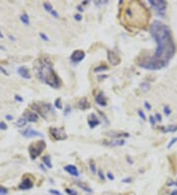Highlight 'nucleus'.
<instances>
[{
  "label": "nucleus",
  "instance_id": "nucleus-1",
  "mask_svg": "<svg viewBox=\"0 0 177 195\" xmlns=\"http://www.w3.org/2000/svg\"><path fill=\"white\" fill-rule=\"evenodd\" d=\"M150 35L157 42V49L152 57H139L137 63L147 70H159L168 65L176 52L171 30L165 24L155 20L150 25Z\"/></svg>",
  "mask_w": 177,
  "mask_h": 195
},
{
  "label": "nucleus",
  "instance_id": "nucleus-2",
  "mask_svg": "<svg viewBox=\"0 0 177 195\" xmlns=\"http://www.w3.org/2000/svg\"><path fill=\"white\" fill-rule=\"evenodd\" d=\"M123 7L120 10L121 22L125 26L144 28L150 20V13L140 1L120 2Z\"/></svg>",
  "mask_w": 177,
  "mask_h": 195
},
{
  "label": "nucleus",
  "instance_id": "nucleus-3",
  "mask_svg": "<svg viewBox=\"0 0 177 195\" xmlns=\"http://www.w3.org/2000/svg\"><path fill=\"white\" fill-rule=\"evenodd\" d=\"M35 74L40 81L53 89H59L62 85V82L56 72L53 69L52 61L48 57L42 56L35 61Z\"/></svg>",
  "mask_w": 177,
  "mask_h": 195
},
{
  "label": "nucleus",
  "instance_id": "nucleus-4",
  "mask_svg": "<svg viewBox=\"0 0 177 195\" xmlns=\"http://www.w3.org/2000/svg\"><path fill=\"white\" fill-rule=\"evenodd\" d=\"M30 107L33 108V112H37L46 120H52V118L55 116V112H54L53 107H52V105H50V103H32Z\"/></svg>",
  "mask_w": 177,
  "mask_h": 195
},
{
  "label": "nucleus",
  "instance_id": "nucleus-5",
  "mask_svg": "<svg viewBox=\"0 0 177 195\" xmlns=\"http://www.w3.org/2000/svg\"><path fill=\"white\" fill-rule=\"evenodd\" d=\"M46 148V144L44 141H35L33 143L31 144L29 146V154H30V157L32 160H35L37 157H39L42 155V153L45 150Z\"/></svg>",
  "mask_w": 177,
  "mask_h": 195
},
{
  "label": "nucleus",
  "instance_id": "nucleus-6",
  "mask_svg": "<svg viewBox=\"0 0 177 195\" xmlns=\"http://www.w3.org/2000/svg\"><path fill=\"white\" fill-rule=\"evenodd\" d=\"M49 133L56 141H63L67 138V134L63 127H50Z\"/></svg>",
  "mask_w": 177,
  "mask_h": 195
},
{
  "label": "nucleus",
  "instance_id": "nucleus-7",
  "mask_svg": "<svg viewBox=\"0 0 177 195\" xmlns=\"http://www.w3.org/2000/svg\"><path fill=\"white\" fill-rule=\"evenodd\" d=\"M150 4L157 13L163 14L166 10L167 3L163 0H149Z\"/></svg>",
  "mask_w": 177,
  "mask_h": 195
},
{
  "label": "nucleus",
  "instance_id": "nucleus-8",
  "mask_svg": "<svg viewBox=\"0 0 177 195\" xmlns=\"http://www.w3.org/2000/svg\"><path fill=\"white\" fill-rule=\"evenodd\" d=\"M85 56H86L85 52H84L83 50L78 49V50H75V51L71 54L70 58L73 63H79V62H81L84 58H85Z\"/></svg>",
  "mask_w": 177,
  "mask_h": 195
},
{
  "label": "nucleus",
  "instance_id": "nucleus-9",
  "mask_svg": "<svg viewBox=\"0 0 177 195\" xmlns=\"http://www.w3.org/2000/svg\"><path fill=\"white\" fill-rule=\"evenodd\" d=\"M24 137H27V138H32V137H44V134L40 133V132L37 131V130H33L32 127H28L26 130H24L22 132Z\"/></svg>",
  "mask_w": 177,
  "mask_h": 195
},
{
  "label": "nucleus",
  "instance_id": "nucleus-10",
  "mask_svg": "<svg viewBox=\"0 0 177 195\" xmlns=\"http://www.w3.org/2000/svg\"><path fill=\"white\" fill-rule=\"evenodd\" d=\"M33 186V181L32 179L28 177H25L23 179V181L21 182L20 185H19V188L21 190H29L31 189Z\"/></svg>",
  "mask_w": 177,
  "mask_h": 195
},
{
  "label": "nucleus",
  "instance_id": "nucleus-11",
  "mask_svg": "<svg viewBox=\"0 0 177 195\" xmlns=\"http://www.w3.org/2000/svg\"><path fill=\"white\" fill-rule=\"evenodd\" d=\"M24 117L29 122H37L39 120V114L35 112H32V110H26L24 112Z\"/></svg>",
  "mask_w": 177,
  "mask_h": 195
},
{
  "label": "nucleus",
  "instance_id": "nucleus-12",
  "mask_svg": "<svg viewBox=\"0 0 177 195\" xmlns=\"http://www.w3.org/2000/svg\"><path fill=\"white\" fill-rule=\"evenodd\" d=\"M17 71H18L19 75H20L24 79H27V80H29V79L32 78L31 72H30V70H29L28 67H26V66H20Z\"/></svg>",
  "mask_w": 177,
  "mask_h": 195
},
{
  "label": "nucleus",
  "instance_id": "nucleus-13",
  "mask_svg": "<svg viewBox=\"0 0 177 195\" xmlns=\"http://www.w3.org/2000/svg\"><path fill=\"white\" fill-rule=\"evenodd\" d=\"M107 57H108L109 62L112 63L113 65L119 64V62L121 61L120 57H119L114 51H111V50H108V51H107Z\"/></svg>",
  "mask_w": 177,
  "mask_h": 195
},
{
  "label": "nucleus",
  "instance_id": "nucleus-14",
  "mask_svg": "<svg viewBox=\"0 0 177 195\" xmlns=\"http://www.w3.org/2000/svg\"><path fill=\"white\" fill-rule=\"evenodd\" d=\"M44 8L45 9V11L48 12L52 17H54V18H59L58 12H57L56 10H54L53 7H52V5H51V3H49V2H44Z\"/></svg>",
  "mask_w": 177,
  "mask_h": 195
},
{
  "label": "nucleus",
  "instance_id": "nucleus-15",
  "mask_svg": "<svg viewBox=\"0 0 177 195\" xmlns=\"http://www.w3.org/2000/svg\"><path fill=\"white\" fill-rule=\"evenodd\" d=\"M95 102H97V105H100V107H105V105H107L106 99H105V97H104L103 92L99 91V92L97 94V96H95Z\"/></svg>",
  "mask_w": 177,
  "mask_h": 195
},
{
  "label": "nucleus",
  "instance_id": "nucleus-16",
  "mask_svg": "<svg viewBox=\"0 0 177 195\" xmlns=\"http://www.w3.org/2000/svg\"><path fill=\"white\" fill-rule=\"evenodd\" d=\"M64 170L68 172L69 174L73 175V177H79V170L77 167H75L74 165H68L64 167Z\"/></svg>",
  "mask_w": 177,
  "mask_h": 195
},
{
  "label": "nucleus",
  "instance_id": "nucleus-17",
  "mask_svg": "<svg viewBox=\"0 0 177 195\" xmlns=\"http://www.w3.org/2000/svg\"><path fill=\"white\" fill-rule=\"evenodd\" d=\"M100 123L99 119L97 118V116H95V114H92L90 115V117H88V124L90 125L91 128H95V126H97Z\"/></svg>",
  "mask_w": 177,
  "mask_h": 195
},
{
  "label": "nucleus",
  "instance_id": "nucleus-18",
  "mask_svg": "<svg viewBox=\"0 0 177 195\" xmlns=\"http://www.w3.org/2000/svg\"><path fill=\"white\" fill-rule=\"evenodd\" d=\"M78 107L80 108L81 110H86V109H88V108L91 107V105H90V103H88V101L87 100V99L83 98L78 102Z\"/></svg>",
  "mask_w": 177,
  "mask_h": 195
},
{
  "label": "nucleus",
  "instance_id": "nucleus-19",
  "mask_svg": "<svg viewBox=\"0 0 177 195\" xmlns=\"http://www.w3.org/2000/svg\"><path fill=\"white\" fill-rule=\"evenodd\" d=\"M106 135L110 137H115V138H120V137H129V133L127 132H119V131H108L106 132Z\"/></svg>",
  "mask_w": 177,
  "mask_h": 195
},
{
  "label": "nucleus",
  "instance_id": "nucleus-20",
  "mask_svg": "<svg viewBox=\"0 0 177 195\" xmlns=\"http://www.w3.org/2000/svg\"><path fill=\"white\" fill-rule=\"evenodd\" d=\"M105 145L110 146V147H118V146H123L125 144V141L120 140V139H117V140L111 141V142H105Z\"/></svg>",
  "mask_w": 177,
  "mask_h": 195
},
{
  "label": "nucleus",
  "instance_id": "nucleus-21",
  "mask_svg": "<svg viewBox=\"0 0 177 195\" xmlns=\"http://www.w3.org/2000/svg\"><path fill=\"white\" fill-rule=\"evenodd\" d=\"M76 182V184L78 185L79 187H80L81 189H83L84 191H87V192H93V190H92V188H91L88 185H87L85 183V182H82V181H75Z\"/></svg>",
  "mask_w": 177,
  "mask_h": 195
},
{
  "label": "nucleus",
  "instance_id": "nucleus-22",
  "mask_svg": "<svg viewBox=\"0 0 177 195\" xmlns=\"http://www.w3.org/2000/svg\"><path fill=\"white\" fill-rule=\"evenodd\" d=\"M161 130L162 132H164V133H168V132H175L177 131V125H169V126L167 127H161Z\"/></svg>",
  "mask_w": 177,
  "mask_h": 195
},
{
  "label": "nucleus",
  "instance_id": "nucleus-23",
  "mask_svg": "<svg viewBox=\"0 0 177 195\" xmlns=\"http://www.w3.org/2000/svg\"><path fill=\"white\" fill-rule=\"evenodd\" d=\"M20 19H21V21H22V23L24 24V25L30 26L31 22H30V18H29V16H28L27 13H24L23 15H21Z\"/></svg>",
  "mask_w": 177,
  "mask_h": 195
},
{
  "label": "nucleus",
  "instance_id": "nucleus-24",
  "mask_svg": "<svg viewBox=\"0 0 177 195\" xmlns=\"http://www.w3.org/2000/svg\"><path fill=\"white\" fill-rule=\"evenodd\" d=\"M108 70V67L106 66V65H104V64H100V65H99V66H97L95 68V73H100V72H104V71H107Z\"/></svg>",
  "mask_w": 177,
  "mask_h": 195
},
{
  "label": "nucleus",
  "instance_id": "nucleus-25",
  "mask_svg": "<svg viewBox=\"0 0 177 195\" xmlns=\"http://www.w3.org/2000/svg\"><path fill=\"white\" fill-rule=\"evenodd\" d=\"M42 162L45 164V166H46L48 168H52V163H51V159H50L49 156H44V157H42Z\"/></svg>",
  "mask_w": 177,
  "mask_h": 195
},
{
  "label": "nucleus",
  "instance_id": "nucleus-26",
  "mask_svg": "<svg viewBox=\"0 0 177 195\" xmlns=\"http://www.w3.org/2000/svg\"><path fill=\"white\" fill-rule=\"evenodd\" d=\"M27 123H28L27 119H26L25 117H21V118H19L18 121L16 122V125L18 127H25L26 125H27Z\"/></svg>",
  "mask_w": 177,
  "mask_h": 195
},
{
  "label": "nucleus",
  "instance_id": "nucleus-27",
  "mask_svg": "<svg viewBox=\"0 0 177 195\" xmlns=\"http://www.w3.org/2000/svg\"><path fill=\"white\" fill-rule=\"evenodd\" d=\"M88 167H90V170L91 172L93 173H97V166H95V163L94 160H90V162H88Z\"/></svg>",
  "mask_w": 177,
  "mask_h": 195
},
{
  "label": "nucleus",
  "instance_id": "nucleus-28",
  "mask_svg": "<svg viewBox=\"0 0 177 195\" xmlns=\"http://www.w3.org/2000/svg\"><path fill=\"white\" fill-rule=\"evenodd\" d=\"M54 105H55V107L57 109H62L63 108V105H62V103H61V99L58 98L55 100V103H54Z\"/></svg>",
  "mask_w": 177,
  "mask_h": 195
},
{
  "label": "nucleus",
  "instance_id": "nucleus-29",
  "mask_svg": "<svg viewBox=\"0 0 177 195\" xmlns=\"http://www.w3.org/2000/svg\"><path fill=\"white\" fill-rule=\"evenodd\" d=\"M141 88H142L144 91H149L150 88V85L149 82H144V83L141 84Z\"/></svg>",
  "mask_w": 177,
  "mask_h": 195
},
{
  "label": "nucleus",
  "instance_id": "nucleus-30",
  "mask_svg": "<svg viewBox=\"0 0 177 195\" xmlns=\"http://www.w3.org/2000/svg\"><path fill=\"white\" fill-rule=\"evenodd\" d=\"M65 191L68 195H79V193L76 191V190H73V189H70V188H66Z\"/></svg>",
  "mask_w": 177,
  "mask_h": 195
},
{
  "label": "nucleus",
  "instance_id": "nucleus-31",
  "mask_svg": "<svg viewBox=\"0 0 177 195\" xmlns=\"http://www.w3.org/2000/svg\"><path fill=\"white\" fill-rule=\"evenodd\" d=\"M6 194H8V189L0 185V195H6Z\"/></svg>",
  "mask_w": 177,
  "mask_h": 195
},
{
  "label": "nucleus",
  "instance_id": "nucleus-32",
  "mask_svg": "<svg viewBox=\"0 0 177 195\" xmlns=\"http://www.w3.org/2000/svg\"><path fill=\"white\" fill-rule=\"evenodd\" d=\"M39 37L42 38V40H44V42H49V38L47 37L44 33H39Z\"/></svg>",
  "mask_w": 177,
  "mask_h": 195
},
{
  "label": "nucleus",
  "instance_id": "nucleus-33",
  "mask_svg": "<svg viewBox=\"0 0 177 195\" xmlns=\"http://www.w3.org/2000/svg\"><path fill=\"white\" fill-rule=\"evenodd\" d=\"M176 142H177V137H175V138H173L170 142H169V144H168V145H167V149H170L171 147L174 145V144H176Z\"/></svg>",
  "mask_w": 177,
  "mask_h": 195
},
{
  "label": "nucleus",
  "instance_id": "nucleus-34",
  "mask_svg": "<svg viewBox=\"0 0 177 195\" xmlns=\"http://www.w3.org/2000/svg\"><path fill=\"white\" fill-rule=\"evenodd\" d=\"M163 110H164V114H165L166 115H169V114H171L170 107H169L168 105H165V107H164V108H163Z\"/></svg>",
  "mask_w": 177,
  "mask_h": 195
},
{
  "label": "nucleus",
  "instance_id": "nucleus-35",
  "mask_svg": "<svg viewBox=\"0 0 177 195\" xmlns=\"http://www.w3.org/2000/svg\"><path fill=\"white\" fill-rule=\"evenodd\" d=\"M8 128V126H7V124L5 123L4 121H0V129L1 130H6Z\"/></svg>",
  "mask_w": 177,
  "mask_h": 195
},
{
  "label": "nucleus",
  "instance_id": "nucleus-36",
  "mask_svg": "<svg viewBox=\"0 0 177 195\" xmlns=\"http://www.w3.org/2000/svg\"><path fill=\"white\" fill-rule=\"evenodd\" d=\"M71 114V107L70 105H66V109H65V112H64V114L65 115H69Z\"/></svg>",
  "mask_w": 177,
  "mask_h": 195
},
{
  "label": "nucleus",
  "instance_id": "nucleus-37",
  "mask_svg": "<svg viewBox=\"0 0 177 195\" xmlns=\"http://www.w3.org/2000/svg\"><path fill=\"white\" fill-rule=\"evenodd\" d=\"M138 114L140 115V117H141V118H142L143 120H146V115H145L144 112H143V110L139 109V110H138Z\"/></svg>",
  "mask_w": 177,
  "mask_h": 195
},
{
  "label": "nucleus",
  "instance_id": "nucleus-38",
  "mask_svg": "<svg viewBox=\"0 0 177 195\" xmlns=\"http://www.w3.org/2000/svg\"><path fill=\"white\" fill-rule=\"evenodd\" d=\"M49 192L51 194H53V195H63L61 193V192H59V191H57V190H55V189H50L49 190Z\"/></svg>",
  "mask_w": 177,
  "mask_h": 195
},
{
  "label": "nucleus",
  "instance_id": "nucleus-39",
  "mask_svg": "<svg viewBox=\"0 0 177 195\" xmlns=\"http://www.w3.org/2000/svg\"><path fill=\"white\" fill-rule=\"evenodd\" d=\"M97 173H99V179H101V180H104V174H103V172H102V170H97Z\"/></svg>",
  "mask_w": 177,
  "mask_h": 195
},
{
  "label": "nucleus",
  "instance_id": "nucleus-40",
  "mask_svg": "<svg viewBox=\"0 0 177 195\" xmlns=\"http://www.w3.org/2000/svg\"><path fill=\"white\" fill-rule=\"evenodd\" d=\"M132 180L133 179H131V177H126V179H124L123 180H122V182H124V183H130Z\"/></svg>",
  "mask_w": 177,
  "mask_h": 195
},
{
  "label": "nucleus",
  "instance_id": "nucleus-41",
  "mask_svg": "<svg viewBox=\"0 0 177 195\" xmlns=\"http://www.w3.org/2000/svg\"><path fill=\"white\" fill-rule=\"evenodd\" d=\"M74 18H75V20H76V21H78V22H79V21L82 20V15H81V14H76Z\"/></svg>",
  "mask_w": 177,
  "mask_h": 195
},
{
  "label": "nucleus",
  "instance_id": "nucleus-42",
  "mask_svg": "<svg viewBox=\"0 0 177 195\" xmlns=\"http://www.w3.org/2000/svg\"><path fill=\"white\" fill-rule=\"evenodd\" d=\"M155 121H157V120H155V116H150V124H152V125H155Z\"/></svg>",
  "mask_w": 177,
  "mask_h": 195
},
{
  "label": "nucleus",
  "instance_id": "nucleus-43",
  "mask_svg": "<svg viewBox=\"0 0 177 195\" xmlns=\"http://www.w3.org/2000/svg\"><path fill=\"white\" fill-rule=\"evenodd\" d=\"M106 175H107V179H108L109 180H114V177H113V174H112L111 172H108Z\"/></svg>",
  "mask_w": 177,
  "mask_h": 195
},
{
  "label": "nucleus",
  "instance_id": "nucleus-44",
  "mask_svg": "<svg viewBox=\"0 0 177 195\" xmlns=\"http://www.w3.org/2000/svg\"><path fill=\"white\" fill-rule=\"evenodd\" d=\"M155 118L157 121H161V115L159 114H155Z\"/></svg>",
  "mask_w": 177,
  "mask_h": 195
},
{
  "label": "nucleus",
  "instance_id": "nucleus-45",
  "mask_svg": "<svg viewBox=\"0 0 177 195\" xmlns=\"http://www.w3.org/2000/svg\"><path fill=\"white\" fill-rule=\"evenodd\" d=\"M15 100L18 101V102H20V103L23 102V98L20 97V96H18V95H15Z\"/></svg>",
  "mask_w": 177,
  "mask_h": 195
},
{
  "label": "nucleus",
  "instance_id": "nucleus-46",
  "mask_svg": "<svg viewBox=\"0 0 177 195\" xmlns=\"http://www.w3.org/2000/svg\"><path fill=\"white\" fill-rule=\"evenodd\" d=\"M0 71H1L3 74H5L6 76H8V75H9V73H8V72H7V71L5 70V69H4L3 67H1V66H0Z\"/></svg>",
  "mask_w": 177,
  "mask_h": 195
},
{
  "label": "nucleus",
  "instance_id": "nucleus-47",
  "mask_svg": "<svg viewBox=\"0 0 177 195\" xmlns=\"http://www.w3.org/2000/svg\"><path fill=\"white\" fill-rule=\"evenodd\" d=\"M145 107H146V108H147L148 110H150L152 109V107H150V105L148 102H145Z\"/></svg>",
  "mask_w": 177,
  "mask_h": 195
},
{
  "label": "nucleus",
  "instance_id": "nucleus-48",
  "mask_svg": "<svg viewBox=\"0 0 177 195\" xmlns=\"http://www.w3.org/2000/svg\"><path fill=\"white\" fill-rule=\"evenodd\" d=\"M6 119H7V120H12V119H13V116H12V115L7 114V115H6Z\"/></svg>",
  "mask_w": 177,
  "mask_h": 195
},
{
  "label": "nucleus",
  "instance_id": "nucleus-49",
  "mask_svg": "<svg viewBox=\"0 0 177 195\" xmlns=\"http://www.w3.org/2000/svg\"><path fill=\"white\" fill-rule=\"evenodd\" d=\"M9 38H11V40H12V42H15V40H16L15 37H13V36H12V35H9Z\"/></svg>",
  "mask_w": 177,
  "mask_h": 195
},
{
  "label": "nucleus",
  "instance_id": "nucleus-50",
  "mask_svg": "<svg viewBox=\"0 0 177 195\" xmlns=\"http://www.w3.org/2000/svg\"><path fill=\"white\" fill-rule=\"evenodd\" d=\"M105 78H107V76L106 75H102V76H99V79L100 81H101V79H105Z\"/></svg>",
  "mask_w": 177,
  "mask_h": 195
},
{
  "label": "nucleus",
  "instance_id": "nucleus-51",
  "mask_svg": "<svg viewBox=\"0 0 177 195\" xmlns=\"http://www.w3.org/2000/svg\"><path fill=\"white\" fill-rule=\"evenodd\" d=\"M170 195H177V190L176 189L173 190V191H172L171 193H170Z\"/></svg>",
  "mask_w": 177,
  "mask_h": 195
},
{
  "label": "nucleus",
  "instance_id": "nucleus-52",
  "mask_svg": "<svg viewBox=\"0 0 177 195\" xmlns=\"http://www.w3.org/2000/svg\"><path fill=\"white\" fill-rule=\"evenodd\" d=\"M106 195H129V194H127V193H120V194H106Z\"/></svg>",
  "mask_w": 177,
  "mask_h": 195
},
{
  "label": "nucleus",
  "instance_id": "nucleus-53",
  "mask_svg": "<svg viewBox=\"0 0 177 195\" xmlns=\"http://www.w3.org/2000/svg\"><path fill=\"white\" fill-rule=\"evenodd\" d=\"M78 10L82 12V11L84 10V9H83V7H82V6H78Z\"/></svg>",
  "mask_w": 177,
  "mask_h": 195
},
{
  "label": "nucleus",
  "instance_id": "nucleus-54",
  "mask_svg": "<svg viewBox=\"0 0 177 195\" xmlns=\"http://www.w3.org/2000/svg\"><path fill=\"white\" fill-rule=\"evenodd\" d=\"M39 168H42V170H44V172H45V168H44V166H42V165H40V166H39Z\"/></svg>",
  "mask_w": 177,
  "mask_h": 195
},
{
  "label": "nucleus",
  "instance_id": "nucleus-55",
  "mask_svg": "<svg viewBox=\"0 0 177 195\" xmlns=\"http://www.w3.org/2000/svg\"><path fill=\"white\" fill-rule=\"evenodd\" d=\"M4 38V36H3V34H2L1 32H0V38Z\"/></svg>",
  "mask_w": 177,
  "mask_h": 195
}]
</instances>
